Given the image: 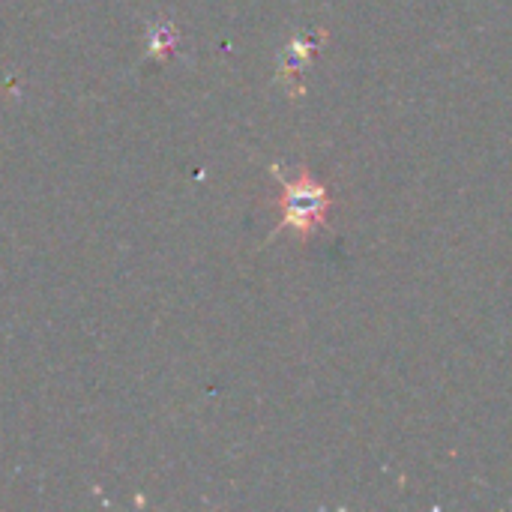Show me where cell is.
<instances>
[{
    "label": "cell",
    "instance_id": "obj_1",
    "mask_svg": "<svg viewBox=\"0 0 512 512\" xmlns=\"http://www.w3.org/2000/svg\"><path fill=\"white\" fill-rule=\"evenodd\" d=\"M327 210V192L321 186L312 183H294L291 195H288V219L297 228H309L312 222L321 219V213Z\"/></svg>",
    "mask_w": 512,
    "mask_h": 512
}]
</instances>
